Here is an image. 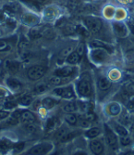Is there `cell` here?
<instances>
[{
	"mask_svg": "<svg viewBox=\"0 0 134 155\" xmlns=\"http://www.w3.org/2000/svg\"><path fill=\"white\" fill-rule=\"evenodd\" d=\"M55 125H56V119L55 118H49L47 120V123H46V130L47 131L52 130L54 127H55Z\"/></svg>",
	"mask_w": 134,
	"mask_h": 155,
	"instance_id": "cell-33",
	"label": "cell"
},
{
	"mask_svg": "<svg viewBox=\"0 0 134 155\" xmlns=\"http://www.w3.org/2000/svg\"><path fill=\"white\" fill-rule=\"evenodd\" d=\"M65 120H66L67 123H68L69 124H70V125H75L77 124V122H78L77 116L74 114H67L65 115Z\"/></svg>",
	"mask_w": 134,
	"mask_h": 155,
	"instance_id": "cell-26",
	"label": "cell"
},
{
	"mask_svg": "<svg viewBox=\"0 0 134 155\" xmlns=\"http://www.w3.org/2000/svg\"><path fill=\"white\" fill-rule=\"evenodd\" d=\"M108 110L112 115H117L120 112V106L117 103H111L108 106Z\"/></svg>",
	"mask_w": 134,
	"mask_h": 155,
	"instance_id": "cell-28",
	"label": "cell"
},
{
	"mask_svg": "<svg viewBox=\"0 0 134 155\" xmlns=\"http://www.w3.org/2000/svg\"><path fill=\"white\" fill-rule=\"evenodd\" d=\"M42 35L47 39H53L56 37V32L52 28H45L42 31Z\"/></svg>",
	"mask_w": 134,
	"mask_h": 155,
	"instance_id": "cell-25",
	"label": "cell"
},
{
	"mask_svg": "<svg viewBox=\"0 0 134 155\" xmlns=\"http://www.w3.org/2000/svg\"><path fill=\"white\" fill-rule=\"evenodd\" d=\"M7 24L10 28H14L16 26V21L14 20H12V19H8L7 20Z\"/></svg>",
	"mask_w": 134,
	"mask_h": 155,
	"instance_id": "cell-46",
	"label": "cell"
},
{
	"mask_svg": "<svg viewBox=\"0 0 134 155\" xmlns=\"http://www.w3.org/2000/svg\"><path fill=\"white\" fill-rule=\"evenodd\" d=\"M96 118L95 114H92V111H90V112H87V114H85L84 116V119L88 120L89 122H92V121H95Z\"/></svg>",
	"mask_w": 134,
	"mask_h": 155,
	"instance_id": "cell-39",
	"label": "cell"
},
{
	"mask_svg": "<svg viewBox=\"0 0 134 155\" xmlns=\"http://www.w3.org/2000/svg\"><path fill=\"white\" fill-rule=\"evenodd\" d=\"M63 32L65 33V35H72V34H74L76 31H75V28L71 27L70 25H66V26L63 28Z\"/></svg>",
	"mask_w": 134,
	"mask_h": 155,
	"instance_id": "cell-36",
	"label": "cell"
},
{
	"mask_svg": "<svg viewBox=\"0 0 134 155\" xmlns=\"http://www.w3.org/2000/svg\"><path fill=\"white\" fill-rule=\"evenodd\" d=\"M74 155H87V153L84 151H77L76 153H74Z\"/></svg>",
	"mask_w": 134,
	"mask_h": 155,
	"instance_id": "cell-51",
	"label": "cell"
},
{
	"mask_svg": "<svg viewBox=\"0 0 134 155\" xmlns=\"http://www.w3.org/2000/svg\"><path fill=\"white\" fill-rule=\"evenodd\" d=\"M74 71H75V69L73 67L66 66V67L58 69L57 71L55 72V74L57 76H60V77H69V76L73 74Z\"/></svg>",
	"mask_w": 134,
	"mask_h": 155,
	"instance_id": "cell-11",
	"label": "cell"
},
{
	"mask_svg": "<svg viewBox=\"0 0 134 155\" xmlns=\"http://www.w3.org/2000/svg\"><path fill=\"white\" fill-rule=\"evenodd\" d=\"M66 133H67V130H66V129H64V128H61V129H60V130H59V131L57 133V135H56V137H57V138L59 140V139H60V138H61V137H63L65 134H66Z\"/></svg>",
	"mask_w": 134,
	"mask_h": 155,
	"instance_id": "cell-44",
	"label": "cell"
},
{
	"mask_svg": "<svg viewBox=\"0 0 134 155\" xmlns=\"http://www.w3.org/2000/svg\"><path fill=\"white\" fill-rule=\"evenodd\" d=\"M24 128L30 132V133H33L35 130H36V126L33 124V123H31V124H25V126H24Z\"/></svg>",
	"mask_w": 134,
	"mask_h": 155,
	"instance_id": "cell-37",
	"label": "cell"
},
{
	"mask_svg": "<svg viewBox=\"0 0 134 155\" xmlns=\"http://www.w3.org/2000/svg\"><path fill=\"white\" fill-rule=\"evenodd\" d=\"M51 155H61V150H56L55 152H53Z\"/></svg>",
	"mask_w": 134,
	"mask_h": 155,
	"instance_id": "cell-52",
	"label": "cell"
},
{
	"mask_svg": "<svg viewBox=\"0 0 134 155\" xmlns=\"http://www.w3.org/2000/svg\"><path fill=\"white\" fill-rule=\"evenodd\" d=\"M104 134H105V139H106L107 144L113 149L117 148V138L116 135L114 134V132L112 131V129H110L109 126L106 124H104Z\"/></svg>",
	"mask_w": 134,
	"mask_h": 155,
	"instance_id": "cell-6",
	"label": "cell"
},
{
	"mask_svg": "<svg viewBox=\"0 0 134 155\" xmlns=\"http://www.w3.org/2000/svg\"><path fill=\"white\" fill-rule=\"evenodd\" d=\"M113 29L116 35L118 37H125L128 35V28L122 22H115L113 23Z\"/></svg>",
	"mask_w": 134,
	"mask_h": 155,
	"instance_id": "cell-8",
	"label": "cell"
},
{
	"mask_svg": "<svg viewBox=\"0 0 134 155\" xmlns=\"http://www.w3.org/2000/svg\"><path fill=\"white\" fill-rule=\"evenodd\" d=\"M9 48L8 47L7 43L4 41V40H1L0 39V50H8Z\"/></svg>",
	"mask_w": 134,
	"mask_h": 155,
	"instance_id": "cell-43",
	"label": "cell"
},
{
	"mask_svg": "<svg viewBox=\"0 0 134 155\" xmlns=\"http://www.w3.org/2000/svg\"><path fill=\"white\" fill-rule=\"evenodd\" d=\"M29 47V42L27 39L25 38H22L20 41V43H19V48L20 50H24L25 48H27Z\"/></svg>",
	"mask_w": 134,
	"mask_h": 155,
	"instance_id": "cell-35",
	"label": "cell"
},
{
	"mask_svg": "<svg viewBox=\"0 0 134 155\" xmlns=\"http://www.w3.org/2000/svg\"><path fill=\"white\" fill-rule=\"evenodd\" d=\"M75 31H76L79 35H83V36H84V37H88V36L90 35L89 30L86 29V28H84V27L82 26V25H78V26H76Z\"/></svg>",
	"mask_w": 134,
	"mask_h": 155,
	"instance_id": "cell-27",
	"label": "cell"
},
{
	"mask_svg": "<svg viewBox=\"0 0 134 155\" xmlns=\"http://www.w3.org/2000/svg\"><path fill=\"white\" fill-rule=\"evenodd\" d=\"M133 42H134V40H133Z\"/></svg>",
	"mask_w": 134,
	"mask_h": 155,
	"instance_id": "cell-54",
	"label": "cell"
},
{
	"mask_svg": "<svg viewBox=\"0 0 134 155\" xmlns=\"http://www.w3.org/2000/svg\"><path fill=\"white\" fill-rule=\"evenodd\" d=\"M3 19H4V13L0 10V21H2Z\"/></svg>",
	"mask_w": 134,
	"mask_h": 155,
	"instance_id": "cell-53",
	"label": "cell"
},
{
	"mask_svg": "<svg viewBox=\"0 0 134 155\" xmlns=\"http://www.w3.org/2000/svg\"><path fill=\"white\" fill-rule=\"evenodd\" d=\"M68 77H60V76H53L49 80V84H53V86H60V84L66 83L68 81Z\"/></svg>",
	"mask_w": 134,
	"mask_h": 155,
	"instance_id": "cell-18",
	"label": "cell"
},
{
	"mask_svg": "<svg viewBox=\"0 0 134 155\" xmlns=\"http://www.w3.org/2000/svg\"><path fill=\"white\" fill-rule=\"evenodd\" d=\"M130 142H131V140L128 136L127 137H120V143H121V145L128 146L130 144Z\"/></svg>",
	"mask_w": 134,
	"mask_h": 155,
	"instance_id": "cell-38",
	"label": "cell"
},
{
	"mask_svg": "<svg viewBox=\"0 0 134 155\" xmlns=\"http://www.w3.org/2000/svg\"><path fill=\"white\" fill-rule=\"evenodd\" d=\"M46 73V68L44 66H40V65H34L32 66L28 72H27V76L30 80L36 81L41 79Z\"/></svg>",
	"mask_w": 134,
	"mask_h": 155,
	"instance_id": "cell-2",
	"label": "cell"
},
{
	"mask_svg": "<svg viewBox=\"0 0 134 155\" xmlns=\"http://www.w3.org/2000/svg\"><path fill=\"white\" fill-rule=\"evenodd\" d=\"M83 51H84V47H83V44H79V46L77 47V50H76V52L80 56V57H83Z\"/></svg>",
	"mask_w": 134,
	"mask_h": 155,
	"instance_id": "cell-42",
	"label": "cell"
},
{
	"mask_svg": "<svg viewBox=\"0 0 134 155\" xmlns=\"http://www.w3.org/2000/svg\"><path fill=\"white\" fill-rule=\"evenodd\" d=\"M54 93L63 98H73L75 97V93L72 89V87H58L54 90Z\"/></svg>",
	"mask_w": 134,
	"mask_h": 155,
	"instance_id": "cell-7",
	"label": "cell"
},
{
	"mask_svg": "<svg viewBox=\"0 0 134 155\" xmlns=\"http://www.w3.org/2000/svg\"><path fill=\"white\" fill-rule=\"evenodd\" d=\"M128 107L130 110H134V98H131V100L128 102Z\"/></svg>",
	"mask_w": 134,
	"mask_h": 155,
	"instance_id": "cell-49",
	"label": "cell"
},
{
	"mask_svg": "<svg viewBox=\"0 0 134 155\" xmlns=\"http://www.w3.org/2000/svg\"><path fill=\"white\" fill-rule=\"evenodd\" d=\"M80 58L82 57H80L76 51H73L71 54H70L68 57H67V61H68L70 64H76L79 61Z\"/></svg>",
	"mask_w": 134,
	"mask_h": 155,
	"instance_id": "cell-20",
	"label": "cell"
},
{
	"mask_svg": "<svg viewBox=\"0 0 134 155\" xmlns=\"http://www.w3.org/2000/svg\"><path fill=\"white\" fill-rule=\"evenodd\" d=\"M84 22L87 26V29L92 34H97L102 29V21L98 18L95 17H86L84 19Z\"/></svg>",
	"mask_w": 134,
	"mask_h": 155,
	"instance_id": "cell-1",
	"label": "cell"
},
{
	"mask_svg": "<svg viewBox=\"0 0 134 155\" xmlns=\"http://www.w3.org/2000/svg\"><path fill=\"white\" fill-rule=\"evenodd\" d=\"M91 45L93 47V48H103L104 49L105 51H107L108 53H112L113 52V47L106 44V43H104V42L100 41V40H92L91 42Z\"/></svg>",
	"mask_w": 134,
	"mask_h": 155,
	"instance_id": "cell-13",
	"label": "cell"
},
{
	"mask_svg": "<svg viewBox=\"0 0 134 155\" xmlns=\"http://www.w3.org/2000/svg\"><path fill=\"white\" fill-rule=\"evenodd\" d=\"M57 15V11L54 8H47L45 11V19L47 21H52Z\"/></svg>",
	"mask_w": 134,
	"mask_h": 155,
	"instance_id": "cell-24",
	"label": "cell"
},
{
	"mask_svg": "<svg viewBox=\"0 0 134 155\" xmlns=\"http://www.w3.org/2000/svg\"><path fill=\"white\" fill-rule=\"evenodd\" d=\"M90 149L95 155H101L104 152V145L100 140H92V141H91Z\"/></svg>",
	"mask_w": 134,
	"mask_h": 155,
	"instance_id": "cell-10",
	"label": "cell"
},
{
	"mask_svg": "<svg viewBox=\"0 0 134 155\" xmlns=\"http://www.w3.org/2000/svg\"><path fill=\"white\" fill-rule=\"evenodd\" d=\"M15 106H16V104H15L14 102H11V101H8V102H7V103L5 104V108H6V109H8V110L13 109Z\"/></svg>",
	"mask_w": 134,
	"mask_h": 155,
	"instance_id": "cell-48",
	"label": "cell"
},
{
	"mask_svg": "<svg viewBox=\"0 0 134 155\" xmlns=\"http://www.w3.org/2000/svg\"><path fill=\"white\" fill-rule=\"evenodd\" d=\"M5 95H6V91L3 88L0 87V97H4Z\"/></svg>",
	"mask_w": 134,
	"mask_h": 155,
	"instance_id": "cell-50",
	"label": "cell"
},
{
	"mask_svg": "<svg viewBox=\"0 0 134 155\" xmlns=\"http://www.w3.org/2000/svg\"><path fill=\"white\" fill-rule=\"evenodd\" d=\"M110 76L112 77V79H117L119 77V73L117 70H113V71L110 72Z\"/></svg>",
	"mask_w": 134,
	"mask_h": 155,
	"instance_id": "cell-47",
	"label": "cell"
},
{
	"mask_svg": "<svg viewBox=\"0 0 134 155\" xmlns=\"http://www.w3.org/2000/svg\"><path fill=\"white\" fill-rule=\"evenodd\" d=\"M63 110H64L65 112H67V114H73L74 111H76V110H78L77 103L74 102V101H71V102L67 103V104L63 107Z\"/></svg>",
	"mask_w": 134,
	"mask_h": 155,
	"instance_id": "cell-21",
	"label": "cell"
},
{
	"mask_svg": "<svg viewBox=\"0 0 134 155\" xmlns=\"http://www.w3.org/2000/svg\"><path fill=\"white\" fill-rule=\"evenodd\" d=\"M100 134H101L100 128H98V127H92V128H90L89 130L86 131L85 136L88 138H95V137H98Z\"/></svg>",
	"mask_w": 134,
	"mask_h": 155,
	"instance_id": "cell-22",
	"label": "cell"
},
{
	"mask_svg": "<svg viewBox=\"0 0 134 155\" xmlns=\"http://www.w3.org/2000/svg\"><path fill=\"white\" fill-rule=\"evenodd\" d=\"M77 90L82 97H90L92 95V91L91 83L85 79L80 80L78 84V86H77Z\"/></svg>",
	"mask_w": 134,
	"mask_h": 155,
	"instance_id": "cell-3",
	"label": "cell"
},
{
	"mask_svg": "<svg viewBox=\"0 0 134 155\" xmlns=\"http://www.w3.org/2000/svg\"><path fill=\"white\" fill-rule=\"evenodd\" d=\"M91 58L95 62L101 63V62H104V61L107 60V58H108V55H107V51H105L104 49L96 48V49L92 51Z\"/></svg>",
	"mask_w": 134,
	"mask_h": 155,
	"instance_id": "cell-5",
	"label": "cell"
},
{
	"mask_svg": "<svg viewBox=\"0 0 134 155\" xmlns=\"http://www.w3.org/2000/svg\"><path fill=\"white\" fill-rule=\"evenodd\" d=\"M79 124L82 126V127H89V126L91 125V122H89L86 119H80Z\"/></svg>",
	"mask_w": 134,
	"mask_h": 155,
	"instance_id": "cell-40",
	"label": "cell"
},
{
	"mask_svg": "<svg viewBox=\"0 0 134 155\" xmlns=\"http://www.w3.org/2000/svg\"><path fill=\"white\" fill-rule=\"evenodd\" d=\"M33 101V97L31 95H25L19 100V103L21 106H29Z\"/></svg>",
	"mask_w": 134,
	"mask_h": 155,
	"instance_id": "cell-23",
	"label": "cell"
},
{
	"mask_svg": "<svg viewBox=\"0 0 134 155\" xmlns=\"http://www.w3.org/2000/svg\"><path fill=\"white\" fill-rule=\"evenodd\" d=\"M53 146L50 143H42V144H38L34 147H33L28 154L30 155H46L51 150Z\"/></svg>",
	"mask_w": 134,
	"mask_h": 155,
	"instance_id": "cell-4",
	"label": "cell"
},
{
	"mask_svg": "<svg viewBox=\"0 0 134 155\" xmlns=\"http://www.w3.org/2000/svg\"><path fill=\"white\" fill-rule=\"evenodd\" d=\"M9 112L6 110H0V120H3L7 117H8Z\"/></svg>",
	"mask_w": 134,
	"mask_h": 155,
	"instance_id": "cell-45",
	"label": "cell"
},
{
	"mask_svg": "<svg viewBox=\"0 0 134 155\" xmlns=\"http://www.w3.org/2000/svg\"><path fill=\"white\" fill-rule=\"evenodd\" d=\"M116 131H117V133L120 137H127V136H128V131H127V129L124 128L123 126H121V125L117 124V125H116Z\"/></svg>",
	"mask_w": 134,
	"mask_h": 155,
	"instance_id": "cell-32",
	"label": "cell"
},
{
	"mask_svg": "<svg viewBox=\"0 0 134 155\" xmlns=\"http://www.w3.org/2000/svg\"><path fill=\"white\" fill-rule=\"evenodd\" d=\"M7 84H8V87L12 90H19L22 87V84L18 79L13 78V77L7 79Z\"/></svg>",
	"mask_w": 134,
	"mask_h": 155,
	"instance_id": "cell-15",
	"label": "cell"
},
{
	"mask_svg": "<svg viewBox=\"0 0 134 155\" xmlns=\"http://www.w3.org/2000/svg\"><path fill=\"white\" fill-rule=\"evenodd\" d=\"M5 67L8 72L15 74L19 71L20 69V63L15 61H6L5 62Z\"/></svg>",
	"mask_w": 134,
	"mask_h": 155,
	"instance_id": "cell-16",
	"label": "cell"
},
{
	"mask_svg": "<svg viewBox=\"0 0 134 155\" xmlns=\"http://www.w3.org/2000/svg\"><path fill=\"white\" fill-rule=\"evenodd\" d=\"M48 88V86L45 84H40L38 86H36L34 87V92L36 94H41V93H44L45 91H46Z\"/></svg>",
	"mask_w": 134,
	"mask_h": 155,
	"instance_id": "cell-30",
	"label": "cell"
},
{
	"mask_svg": "<svg viewBox=\"0 0 134 155\" xmlns=\"http://www.w3.org/2000/svg\"><path fill=\"white\" fill-rule=\"evenodd\" d=\"M73 52V47H68V48H64L63 50H61L60 52V56L61 57H68V56L70 54H71Z\"/></svg>",
	"mask_w": 134,
	"mask_h": 155,
	"instance_id": "cell-34",
	"label": "cell"
},
{
	"mask_svg": "<svg viewBox=\"0 0 134 155\" xmlns=\"http://www.w3.org/2000/svg\"><path fill=\"white\" fill-rule=\"evenodd\" d=\"M19 119L24 124H31V123L35 122L36 116L30 110H22L20 111V115Z\"/></svg>",
	"mask_w": 134,
	"mask_h": 155,
	"instance_id": "cell-9",
	"label": "cell"
},
{
	"mask_svg": "<svg viewBox=\"0 0 134 155\" xmlns=\"http://www.w3.org/2000/svg\"><path fill=\"white\" fill-rule=\"evenodd\" d=\"M24 146H25V143H24V142H20V143H17V144L15 145V147H14V150H15L16 152L21 151V150H23Z\"/></svg>",
	"mask_w": 134,
	"mask_h": 155,
	"instance_id": "cell-41",
	"label": "cell"
},
{
	"mask_svg": "<svg viewBox=\"0 0 134 155\" xmlns=\"http://www.w3.org/2000/svg\"><path fill=\"white\" fill-rule=\"evenodd\" d=\"M22 1L27 4L28 6H30L31 8L40 11L43 8V4L41 3V1H39V0H22Z\"/></svg>",
	"mask_w": 134,
	"mask_h": 155,
	"instance_id": "cell-17",
	"label": "cell"
},
{
	"mask_svg": "<svg viewBox=\"0 0 134 155\" xmlns=\"http://www.w3.org/2000/svg\"><path fill=\"white\" fill-rule=\"evenodd\" d=\"M29 36L31 39H36L39 38L40 36H42V31L37 30V29H32L29 32Z\"/></svg>",
	"mask_w": 134,
	"mask_h": 155,
	"instance_id": "cell-31",
	"label": "cell"
},
{
	"mask_svg": "<svg viewBox=\"0 0 134 155\" xmlns=\"http://www.w3.org/2000/svg\"><path fill=\"white\" fill-rule=\"evenodd\" d=\"M21 20H22V22L27 25H34L39 22V18L36 15H33V14H31V13L24 14Z\"/></svg>",
	"mask_w": 134,
	"mask_h": 155,
	"instance_id": "cell-12",
	"label": "cell"
},
{
	"mask_svg": "<svg viewBox=\"0 0 134 155\" xmlns=\"http://www.w3.org/2000/svg\"><path fill=\"white\" fill-rule=\"evenodd\" d=\"M112 86V82L107 79L106 77H100L99 80H98V87L101 91H106L108 90Z\"/></svg>",
	"mask_w": 134,
	"mask_h": 155,
	"instance_id": "cell-14",
	"label": "cell"
},
{
	"mask_svg": "<svg viewBox=\"0 0 134 155\" xmlns=\"http://www.w3.org/2000/svg\"><path fill=\"white\" fill-rule=\"evenodd\" d=\"M77 135H78V132H70V133L67 132V133L59 139V141H61V142L70 141V139H72L73 137H75Z\"/></svg>",
	"mask_w": 134,
	"mask_h": 155,
	"instance_id": "cell-29",
	"label": "cell"
},
{
	"mask_svg": "<svg viewBox=\"0 0 134 155\" xmlns=\"http://www.w3.org/2000/svg\"><path fill=\"white\" fill-rule=\"evenodd\" d=\"M57 101L52 97H45L42 101V105L45 109H52L57 105Z\"/></svg>",
	"mask_w": 134,
	"mask_h": 155,
	"instance_id": "cell-19",
	"label": "cell"
}]
</instances>
